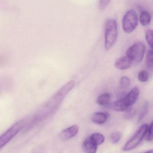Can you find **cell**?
<instances>
[{
    "instance_id": "8fae6325",
    "label": "cell",
    "mask_w": 153,
    "mask_h": 153,
    "mask_svg": "<svg viewBox=\"0 0 153 153\" xmlns=\"http://www.w3.org/2000/svg\"><path fill=\"white\" fill-rule=\"evenodd\" d=\"M152 16L148 12L143 11L140 14L139 20L142 25L147 26L152 21Z\"/></svg>"
},
{
    "instance_id": "ffe728a7",
    "label": "cell",
    "mask_w": 153,
    "mask_h": 153,
    "mask_svg": "<svg viewBox=\"0 0 153 153\" xmlns=\"http://www.w3.org/2000/svg\"><path fill=\"white\" fill-rule=\"evenodd\" d=\"M148 134L147 140L148 142H151L153 140V121L151 123L148 127Z\"/></svg>"
},
{
    "instance_id": "52a82bcc",
    "label": "cell",
    "mask_w": 153,
    "mask_h": 153,
    "mask_svg": "<svg viewBox=\"0 0 153 153\" xmlns=\"http://www.w3.org/2000/svg\"><path fill=\"white\" fill-rule=\"evenodd\" d=\"M79 127L77 125H73L66 129H64L61 132V139L64 140H69L75 137L78 134Z\"/></svg>"
},
{
    "instance_id": "e0dca14e",
    "label": "cell",
    "mask_w": 153,
    "mask_h": 153,
    "mask_svg": "<svg viewBox=\"0 0 153 153\" xmlns=\"http://www.w3.org/2000/svg\"><path fill=\"white\" fill-rule=\"evenodd\" d=\"M148 107H149V105H148V102H145L144 104L142 110H141L139 117H138V120L139 121L143 120V119L144 118L146 115L147 114L148 110Z\"/></svg>"
},
{
    "instance_id": "7a4b0ae2",
    "label": "cell",
    "mask_w": 153,
    "mask_h": 153,
    "mask_svg": "<svg viewBox=\"0 0 153 153\" xmlns=\"http://www.w3.org/2000/svg\"><path fill=\"white\" fill-rule=\"evenodd\" d=\"M118 37V27L116 22L113 19L107 21L105 26V48L109 50L113 46Z\"/></svg>"
},
{
    "instance_id": "7c38bea8",
    "label": "cell",
    "mask_w": 153,
    "mask_h": 153,
    "mask_svg": "<svg viewBox=\"0 0 153 153\" xmlns=\"http://www.w3.org/2000/svg\"><path fill=\"white\" fill-rule=\"evenodd\" d=\"M110 100V94L108 93L103 94L98 97L96 102L101 106H106L109 104Z\"/></svg>"
},
{
    "instance_id": "5bb4252c",
    "label": "cell",
    "mask_w": 153,
    "mask_h": 153,
    "mask_svg": "<svg viewBox=\"0 0 153 153\" xmlns=\"http://www.w3.org/2000/svg\"><path fill=\"white\" fill-rule=\"evenodd\" d=\"M146 39L148 45L153 49V30L149 29L146 32Z\"/></svg>"
},
{
    "instance_id": "6da1fadb",
    "label": "cell",
    "mask_w": 153,
    "mask_h": 153,
    "mask_svg": "<svg viewBox=\"0 0 153 153\" xmlns=\"http://www.w3.org/2000/svg\"><path fill=\"white\" fill-rule=\"evenodd\" d=\"M140 94L138 87H135L123 99L115 102L111 105V109L115 111H127L137 101Z\"/></svg>"
},
{
    "instance_id": "44dd1931",
    "label": "cell",
    "mask_w": 153,
    "mask_h": 153,
    "mask_svg": "<svg viewBox=\"0 0 153 153\" xmlns=\"http://www.w3.org/2000/svg\"><path fill=\"white\" fill-rule=\"evenodd\" d=\"M111 0H99V8L103 10L106 8L110 2Z\"/></svg>"
},
{
    "instance_id": "3957f363",
    "label": "cell",
    "mask_w": 153,
    "mask_h": 153,
    "mask_svg": "<svg viewBox=\"0 0 153 153\" xmlns=\"http://www.w3.org/2000/svg\"><path fill=\"white\" fill-rule=\"evenodd\" d=\"M148 125L144 124L138 129L134 136L128 141L123 146V151L125 152L131 151L137 147L145 136L148 129Z\"/></svg>"
},
{
    "instance_id": "8992f818",
    "label": "cell",
    "mask_w": 153,
    "mask_h": 153,
    "mask_svg": "<svg viewBox=\"0 0 153 153\" xmlns=\"http://www.w3.org/2000/svg\"><path fill=\"white\" fill-rule=\"evenodd\" d=\"M24 125L22 120L18 121L12 126L5 133H4L0 137V148L2 149L9 142H10L19 131L22 129Z\"/></svg>"
},
{
    "instance_id": "5b68a950",
    "label": "cell",
    "mask_w": 153,
    "mask_h": 153,
    "mask_svg": "<svg viewBox=\"0 0 153 153\" xmlns=\"http://www.w3.org/2000/svg\"><path fill=\"white\" fill-rule=\"evenodd\" d=\"M138 22L137 13L134 10H129L127 12L122 20L123 30L126 33H132L136 28Z\"/></svg>"
},
{
    "instance_id": "2e32d148",
    "label": "cell",
    "mask_w": 153,
    "mask_h": 153,
    "mask_svg": "<svg viewBox=\"0 0 153 153\" xmlns=\"http://www.w3.org/2000/svg\"><path fill=\"white\" fill-rule=\"evenodd\" d=\"M131 81L129 77L124 76L121 77L120 80V85L121 88H125L130 86Z\"/></svg>"
},
{
    "instance_id": "9c48e42d",
    "label": "cell",
    "mask_w": 153,
    "mask_h": 153,
    "mask_svg": "<svg viewBox=\"0 0 153 153\" xmlns=\"http://www.w3.org/2000/svg\"><path fill=\"white\" fill-rule=\"evenodd\" d=\"M83 148L85 153H96L98 149V145L90 137H87L83 142Z\"/></svg>"
},
{
    "instance_id": "30bf717a",
    "label": "cell",
    "mask_w": 153,
    "mask_h": 153,
    "mask_svg": "<svg viewBox=\"0 0 153 153\" xmlns=\"http://www.w3.org/2000/svg\"><path fill=\"white\" fill-rule=\"evenodd\" d=\"M107 115L104 112H95L91 116V120L93 123L98 125H102L107 121Z\"/></svg>"
},
{
    "instance_id": "7402d4cb",
    "label": "cell",
    "mask_w": 153,
    "mask_h": 153,
    "mask_svg": "<svg viewBox=\"0 0 153 153\" xmlns=\"http://www.w3.org/2000/svg\"><path fill=\"white\" fill-rule=\"evenodd\" d=\"M134 111L133 110L131 109V108H130L127 111L126 117L128 118H131L132 117H134Z\"/></svg>"
},
{
    "instance_id": "ac0fdd59",
    "label": "cell",
    "mask_w": 153,
    "mask_h": 153,
    "mask_svg": "<svg viewBox=\"0 0 153 153\" xmlns=\"http://www.w3.org/2000/svg\"><path fill=\"white\" fill-rule=\"evenodd\" d=\"M149 74L146 71H142L139 73L138 75V80L143 82H147L149 79Z\"/></svg>"
},
{
    "instance_id": "277c9868",
    "label": "cell",
    "mask_w": 153,
    "mask_h": 153,
    "mask_svg": "<svg viewBox=\"0 0 153 153\" xmlns=\"http://www.w3.org/2000/svg\"><path fill=\"white\" fill-rule=\"evenodd\" d=\"M146 47L142 42H137L130 47L126 52V55L133 62H141L144 56Z\"/></svg>"
},
{
    "instance_id": "603a6c76",
    "label": "cell",
    "mask_w": 153,
    "mask_h": 153,
    "mask_svg": "<svg viewBox=\"0 0 153 153\" xmlns=\"http://www.w3.org/2000/svg\"><path fill=\"white\" fill-rule=\"evenodd\" d=\"M144 153H153V149L150 150V151H147V152H146Z\"/></svg>"
},
{
    "instance_id": "ba28073f",
    "label": "cell",
    "mask_w": 153,
    "mask_h": 153,
    "mask_svg": "<svg viewBox=\"0 0 153 153\" xmlns=\"http://www.w3.org/2000/svg\"><path fill=\"white\" fill-rule=\"evenodd\" d=\"M132 62V61L127 56H122L116 61L115 66L118 70L125 71L131 67Z\"/></svg>"
},
{
    "instance_id": "d6986e66",
    "label": "cell",
    "mask_w": 153,
    "mask_h": 153,
    "mask_svg": "<svg viewBox=\"0 0 153 153\" xmlns=\"http://www.w3.org/2000/svg\"><path fill=\"white\" fill-rule=\"evenodd\" d=\"M121 138V134L119 132H115L111 134L110 139L113 143H117Z\"/></svg>"
},
{
    "instance_id": "9a60e30c",
    "label": "cell",
    "mask_w": 153,
    "mask_h": 153,
    "mask_svg": "<svg viewBox=\"0 0 153 153\" xmlns=\"http://www.w3.org/2000/svg\"><path fill=\"white\" fill-rule=\"evenodd\" d=\"M146 62L148 68L153 69V51L149 50L146 55Z\"/></svg>"
},
{
    "instance_id": "4fadbf2b",
    "label": "cell",
    "mask_w": 153,
    "mask_h": 153,
    "mask_svg": "<svg viewBox=\"0 0 153 153\" xmlns=\"http://www.w3.org/2000/svg\"><path fill=\"white\" fill-rule=\"evenodd\" d=\"M90 137L98 146L102 144L105 141L104 135L100 133H94L91 135Z\"/></svg>"
}]
</instances>
